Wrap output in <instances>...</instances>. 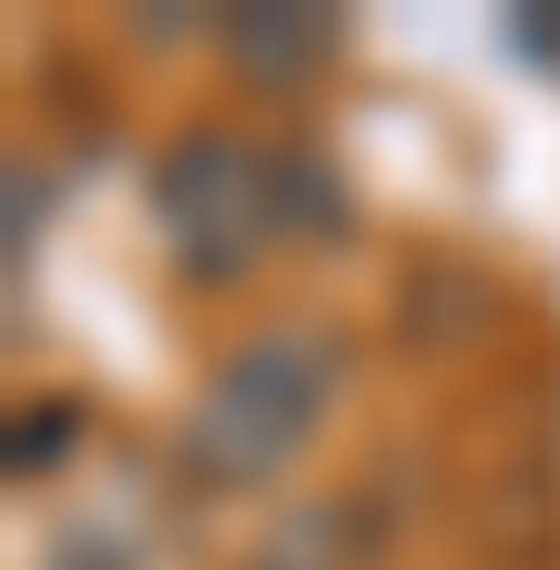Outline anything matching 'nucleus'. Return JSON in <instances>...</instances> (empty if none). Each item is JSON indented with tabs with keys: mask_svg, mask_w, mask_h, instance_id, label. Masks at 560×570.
<instances>
[{
	"mask_svg": "<svg viewBox=\"0 0 560 570\" xmlns=\"http://www.w3.org/2000/svg\"><path fill=\"white\" fill-rule=\"evenodd\" d=\"M215 51L245 92H306L316 71L346 51V21L326 0H245V11L215 21Z\"/></svg>",
	"mask_w": 560,
	"mask_h": 570,
	"instance_id": "obj_3",
	"label": "nucleus"
},
{
	"mask_svg": "<svg viewBox=\"0 0 560 570\" xmlns=\"http://www.w3.org/2000/svg\"><path fill=\"white\" fill-rule=\"evenodd\" d=\"M336 387H346V336L326 316H275L194 387V407L174 428V469L194 489H215V499L275 489L326 439Z\"/></svg>",
	"mask_w": 560,
	"mask_h": 570,
	"instance_id": "obj_1",
	"label": "nucleus"
},
{
	"mask_svg": "<svg viewBox=\"0 0 560 570\" xmlns=\"http://www.w3.org/2000/svg\"><path fill=\"white\" fill-rule=\"evenodd\" d=\"M336 214L346 204H336L316 154H265V142H245L225 122L174 132L164 164H154V225H164V245L194 285H235L275 245L326 235Z\"/></svg>",
	"mask_w": 560,
	"mask_h": 570,
	"instance_id": "obj_2",
	"label": "nucleus"
},
{
	"mask_svg": "<svg viewBox=\"0 0 560 570\" xmlns=\"http://www.w3.org/2000/svg\"><path fill=\"white\" fill-rule=\"evenodd\" d=\"M377 560V510L357 489H316V499H296L286 520H275L235 570H367Z\"/></svg>",
	"mask_w": 560,
	"mask_h": 570,
	"instance_id": "obj_4",
	"label": "nucleus"
}]
</instances>
